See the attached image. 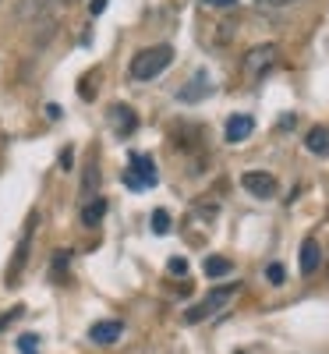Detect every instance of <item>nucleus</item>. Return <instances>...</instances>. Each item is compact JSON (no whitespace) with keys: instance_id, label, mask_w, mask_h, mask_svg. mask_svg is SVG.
Instances as JSON below:
<instances>
[{"instance_id":"20","label":"nucleus","mask_w":329,"mask_h":354,"mask_svg":"<svg viewBox=\"0 0 329 354\" xmlns=\"http://www.w3.org/2000/svg\"><path fill=\"white\" fill-rule=\"evenodd\" d=\"M185 270H188V262H185V259H170V273H177V277H181Z\"/></svg>"},{"instance_id":"2","label":"nucleus","mask_w":329,"mask_h":354,"mask_svg":"<svg viewBox=\"0 0 329 354\" xmlns=\"http://www.w3.org/2000/svg\"><path fill=\"white\" fill-rule=\"evenodd\" d=\"M237 287H241L237 280H234V283H227V287H213V290H209L195 308H188V312H185V322H202V319H209V315H216V312L234 298V294H237Z\"/></svg>"},{"instance_id":"8","label":"nucleus","mask_w":329,"mask_h":354,"mask_svg":"<svg viewBox=\"0 0 329 354\" xmlns=\"http://www.w3.org/2000/svg\"><path fill=\"white\" fill-rule=\"evenodd\" d=\"M252 131H255V117L252 113H234L227 121V142H234V145L252 138Z\"/></svg>"},{"instance_id":"17","label":"nucleus","mask_w":329,"mask_h":354,"mask_svg":"<svg viewBox=\"0 0 329 354\" xmlns=\"http://www.w3.org/2000/svg\"><path fill=\"white\" fill-rule=\"evenodd\" d=\"M265 280L273 283V287L287 283V270H283V262H269V270H265Z\"/></svg>"},{"instance_id":"25","label":"nucleus","mask_w":329,"mask_h":354,"mask_svg":"<svg viewBox=\"0 0 329 354\" xmlns=\"http://www.w3.org/2000/svg\"><path fill=\"white\" fill-rule=\"evenodd\" d=\"M71 156H75L71 149H64V153H61V170H71Z\"/></svg>"},{"instance_id":"15","label":"nucleus","mask_w":329,"mask_h":354,"mask_svg":"<svg viewBox=\"0 0 329 354\" xmlns=\"http://www.w3.org/2000/svg\"><path fill=\"white\" fill-rule=\"evenodd\" d=\"M96 188H100V170H96V163H88L85 167V185H82V198L88 202V198H96Z\"/></svg>"},{"instance_id":"19","label":"nucleus","mask_w":329,"mask_h":354,"mask_svg":"<svg viewBox=\"0 0 329 354\" xmlns=\"http://www.w3.org/2000/svg\"><path fill=\"white\" fill-rule=\"evenodd\" d=\"M153 234H170V213L167 209L153 213Z\"/></svg>"},{"instance_id":"23","label":"nucleus","mask_w":329,"mask_h":354,"mask_svg":"<svg viewBox=\"0 0 329 354\" xmlns=\"http://www.w3.org/2000/svg\"><path fill=\"white\" fill-rule=\"evenodd\" d=\"M46 117H50V121H61V106H57V103H46Z\"/></svg>"},{"instance_id":"26","label":"nucleus","mask_w":329,"mask_h":354,"mask_svg":"<svg viewBox=\"0 0 329 354\" xmlns=\"http://www.w3.org/2000/svg\"><path fill=\"white\" fill-rule=\"evenodd\" d=\"M61 4H78V0H61Z\"/></svg>"},{"instance_id":"12","label":"nucleus","mask_w":329,"mask_h":354,"mask_svg":"<svg viewBox=\"0 0 329 354\" xmlns=\"http://www.w3.org/2000/svg\"><path fill=\"white\" fill-rule=\"evenodd\" d=\"M202 270H205V277H209V280H220V277L234 273V262H230V259H223V255H209V259L202 262Z\"/></svg>"},{"instance_id":"7","label":"nucleus","mask_w":329,"mask_h":354,"mask_svg":"<svg viewBox=\"0 0 329 354\" xmlns=\"http://www.w3.org/2000/svg\"><path fill=\"white\" fill-rule=\"evenodd\" d=\"M110 124H113V131L121 135V138H128L138 128V113L131 106H124V103H113L110 106Z\"/></svg>"},{"instance_id":"14","label":"nucleus","mask_w":329,"mask_h":354,"mask_svg":"<svg viewBox=\"0 0 329 354\" xmlns=\"http://www.w3.org/2000/svg\"><path fill=\"white\" fill-rule=\"evenodd\" d=\"M195 82H198V85H185V88H181V100H185V103H195V100H202V96L209 93V85H205L209 78H205V71H198Z\"/></svg>"},{"instance_id":"18","label":"nucleus","mask_w":329,"mask_h":354,"mask_svg":"<svg viewBox=\"0 0 329 354\" xmlns=\"http://www.w3.org/2000/svg\"><path fill=\"white\" fill-rule=\"evenodd\" d=\"M18 351L21 354H39V337L36 333H21L18 337Z\"/></svg>"},{"instance_id":"1","label":"nucleus","mask_w":329,"mask_h":354,"mask_svg":"<svg viewBox=\"0 0 329 354\" xmlns=\"http://www.w3.org/2000/svg\"><path fill=\"white\" fill-rule=\"evenodd\" d=\"M173 64V46L160 43V46H149V50H138L131 57V78L135 82H153L156 75H163L167 68Z\"/></svg>"},{"instance_id":"27","label":"nucleus","mask_w":329,"mask_h":354,"mask_svg":"<svg viewBox=\"0 0 329 354\" xmlns=\"http://www.w3.org/2000/svg\"><path fill=\"white\" fill-rule=\"evenodd\" d=\"M237 354H245V351H237Z\"/></svg>"},{"instance_id":"11","label":"nucleus","mask_w":329,"mask_h":354,"mask_svg":"<svg viewBox=\"0 0 329 354\" xmlns=\"http://www.w3.org/2000/svg\"><path fill=\"white\" fill-rule=\"evenodd\" d=\"M305 149L315 153V156H329V128L315 124V128L305 135Z\"/></svg>"},{"instance_id":"22","label":"nucleus","mask_w":329,"mask_h":354,"mask_svg":"<svg viewBox=\"0 0 329 354\" xmlns=\"http://www.w3.org/2000/svg\"><path fill=\"white\" fill-rule=\"evenodd\" d=\"M88 11H93V15H103V11H106V0H88Z\"/></svg>"},{"instance_id":"10","label":"nucleus","mask_w":329,"mask_h":354,"mask_svg":"<svg viewBox=\"0 0 329 354\" xmlns=\"http://www.w3.org/2000/svg\"><path fill=\"white\" fill-rule=\"evenodd\" d=\"M103 216H106V198H103V195L82 202V223H85V227H100Z\"/></svg>"},{"instance_id":"16","label":"nucleus","mask_w":329,"mask_h":354,"mask_svg":"<svg viewBox=\"0 0 329 354\" xmlns=\"http://www.w3.org/2000/svg\"><path fill=\"white\" fill-rule=\"evenodd\" d=\"M68 262H71V252H57V259L50 262V277H68Z\"/></svg>"},{"instance_id":"9","label":"nucleus","mask_w":329,"mask_h":354,"mask_svg":"<svg viewBox=\"0 0 329 354\" xmlns=\"http://www.w3.org/2000/svg\"><path fill=\"white\" fill-rule=\"evenodd\" d=\"M319 266H322V245L315 238H305L301 241V273L305 277H315Z\"/></svg>"},{"instance_id":"5","label":"nucleus","mask_w":329,"mask_h":354,"mask_svg":"<svg viewBox=\"0 0 329 354\" xmlns=\"http://www.w3.org/2000/svg\"><path fill=\"white\" fill-rule=\"evenodd\" d=\"M124 185L142 192V188H153L156 185V167H153V156H131V170L124 174Z\"/></svg>"},{"instance_id":"6","label":"nucleus","mask_w":329,"mask_h":354,"mask_svg":"<svg viewBox=\"0 0 329 354\" xmlns=\"http://www.w3.org/2000/svg\"><path fill=\"white\" fill-rule=\"evenodd\" d=\"M121 333H124V322L121 319H100V322H93V326H88V340L93 344H117L121 340Z\"/></svg>"},{"instance_id":"21","label":"nucleus","mask_w":329,"mask_h":354,"mask_svg":"<svg viewBox=\"0 0 329 354\" xmlns=\"http://www.w3.org/2000/svg\"><path fill=\"white\" fill-rule=\"evenodd\" d=\"M202 4H205V8H234L237 0H202Z\"/></svg>"},{"instance_id":"24","label":"nucleus","mask_w":329,"mask_h":354,"mask_svg":"<svg viewBox=\"0 0 329 354\" xmlns=\"http://www.w3.org/2000/svg\"><path fill=\"white\" fill-rule=\"evenodd\" d=\"M265 8H287V4H297V0H262Z\"/></svg>"},{"instance_id":"13","label":"nucleus","mask_w":329,"mask_h":354,"mask_svg":"<svg viewBox=\"0 0 329 354\" xmlns=\"http://www.w3.org/2000/svg\"><path fill=\"white\" fill-rule=\"evenodd\" d=\"M50 4H53V0H21V4L15 8V15H18V18H25V21H32V18H39Z\"/></svg>"},{"instance_id":"3","label":"nucleus","mask_w":329,"mask_h":354,"mask_svg":"<svg viewBox=\"0 0 329 354\" xmlns=\"http://www.w3.org/2000/svg\"><path fill=\"white\" fill-rule=\"evenodd\" d=\"M276 61H280V46H276V43L252 46L248 57H245V75H248L252 82H258L262 75H269V71L276 68Z\"/></svg>"},{"instance_id":"4","label":"nucleus","mask_w":329,"mask_h":354,"mask_svg":"<svg viewBox=\"0 0 329 354\" xmlns=\"http://www.w3.org/2000/svg\"><path fill=\"white\" fill-rule=\"evenodd\" d=\"M241 188L248 192V195H255V198H276V192H280V185H276V177L273 174H265V170H248V174H241Z\"/></svg>"}]
</instances>
